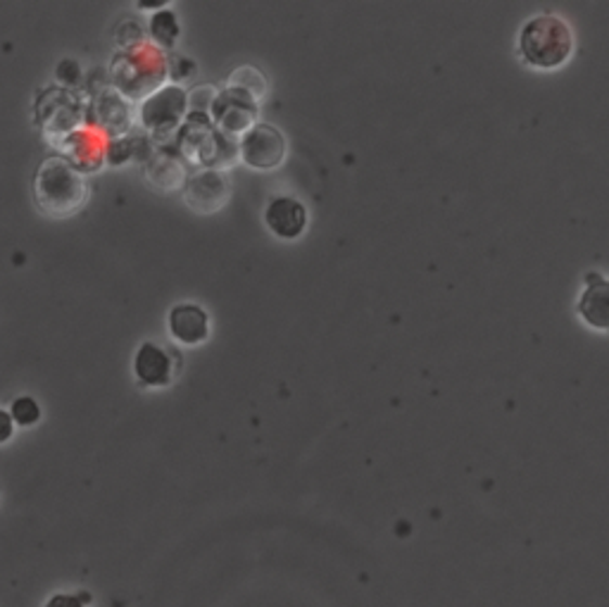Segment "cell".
<instances>
[{"mask_svg":"<svg viewBox=\"0 0 609 607\" xmlns=\"http://www.w3.org/2000/svg\"><path fill=\"white\" fill-rule=\"evenodd\" d=\"M519 53L533 69H557L574 53V34L559 17H533L519 31Z\"/></svg>","mask_w":609,"mask_h":607,"instance_id":"obj_1","label":"cell"},{"mask_svg":"<svg viewBox=\"0 0 609 607\" xmlns=\"http://www.w3.org/2000/svg\"><path fill=\"white\" fill-rule=\"evenodd\" d=\"M87 186L79 172L63 157H48L36 175V201L51 215H69L81 208Z\"/></svg>","mask_w":609,"mask_h":607,"instance_id":"obj_2","label":"cell"},{"mask_svg":"<svg viewBox=\"0 0 609 607\" xmlns=\"http://www.w3.org/2000/svg\"><path fill=\"white\" fill-rule=\"evenodd\" d=\"M241 157L255 169H274L284 163L286 141L276 127L255 125L241 141Z\"/></svg>","mask_w":609,"mask_h":607,"instance_id":"obj_3","label":"cell"},{"mask_svg":"<svg viewBox=\"0 0 609 607\" xmlns=\"http://www.w3.org/2000/svg\"><path fill=\"white\" fill-rule=\"evenodd\" d=\"M133 374L143 386H169L174 382V356H169L163 346L145 341L133 358Z\"/></svg>","mask_w":609,"mask_h":607,"instance_id":"obj_4","label":"cell"},{"mask_svg":"<svg viewBox=\"0 0 609 607\" xmlns=\"http://www.w3.org/2000/svg\"><path fill=\"white\" fill-rule=\"evenodd\" d=\"M186 111V93L179 87H169L143 105V125L151 131H172Z\"/></svg>","mask_w":609,"mask_h":607,"instance_id":"obj_5","label":"cell"},{"mask_svg":"<svg viewBox=\"0 0 609 607\" xmlns=\"http://www.w3.org/2000/svg\"><path fill=\"white\" fill-rule=\"evenodd\" d=\"M264 222L270 227V232L278 238L294 241L304 232V227H308V210H304V205L296 198H274L267 205Z\"/></svg>","mask_w":609,"mask_h":607,"instance_id":"obj_6","label":"cell"},{"mask_svg":"<svg viewBox=\"0 0 609 607\" xmlns=\"http://www.w3.org/2000/svg\"><path fill=\"white\" fill-rule=\"evenodd\" d=\"M212 113H215L217 125L222 127L226 133L248 131L250 121L255 119V103L246 91L231 89V91H224L215 101Z\"/></svg>","mask_w":609,"mask_h":607,"instance_id":"obj_7","label":"cell"},{"mask_svg":"<svg viewBox=\"0 0 609 607\" xmlns=\"http://www.w3.org/2000/svg\"><path fill=\"white\" fill-rule=\"evenodd\" d=\"M169 334L184 346H198L210 336V318L193 302H184L169 312Z\"/></svg>","mask_w":609,"mask_h":607,"instance_id":"obj_8","label":"cell"},{"mask_svg":"<svg viewBox=\"0 0 609 607\" xmlns=\"http://www.w3.org/2000/svg\"><path fill=\"white\" fill-rule=\"evenodd\" d=\"M231 196V186L226 184V179L219 172H203L198 177H193L186 186V201L193 210L198 212H215L222 208V205Z\"/></svg>","mask_w":609,"mask_h":607,"instance_id":"obj_9","label":"cell"},{"mask_svg":"<svg viewBox=\"0 0 609 607\" xmlns=\"http://www.w3.org/2000/svg\"><path fill=\"white\" fill-rule=\"evenodd\" d=\"M579 314L588 326L595 330H607L609 326V290H607V279L598 276V282L588 284L579 300Z\"/></svg>","mask_w":609,"mask_h":607,"instance_id":"obj_10","label":"cell"},{"mask_svg":"<svg viewBox=\"0 0 609 607\" xmlns=\"http://www.w3.org/2000/svg\"><path fill=\"white\" fill-rule=\"evenodd\" d=\"M151 34L160 46H172L179 36V24L172 12H157V15H153Z\"/></svg>","mask_w":609,"mask_h":607,"instance_id":"obj_11","label":"cell"},{"mask_svg":"<svg viewBox=\"0 0 609 607\" xmlns=\"http://www.w3.org/2000/svg\"><path fill=\"white\" fill-rule=\"evenodd\" d=\"M10 417H12V422L20 424V427H34V424L41 419V408L34 398L24 396V398H17L15 403H12Z\"/></svg>","mask_w":609,"mask_h":607,"instance_id":"obj_12","label":"cell"},{"mask_svg":"<svg viewBox=\"0 0 609 607\" xmlns=\"http://www.w3.org/2000/svg\"><path fill=\"white\" fill-rule=\"evenodd\" d=\"M43 607H87L79 596H72V593H57Z\"/></svg>","mask_w":609,"mask_h":607,"instance_id":"obj_13","label":"cell"},{"mask_svg":"<svg viewBox=\"0 0 609 607\" xmlns=\"http://www.w3.org/2000/svg\"><path fill=\"white\" fill-rule=\"evenodd\" d=\"M15 434V422H12L10 412L0 408V443H8Z\"/></svg>","mask_w":609,"mask_h":607,"instance_id":"obj_14","label":"cell"}]
</instances>
